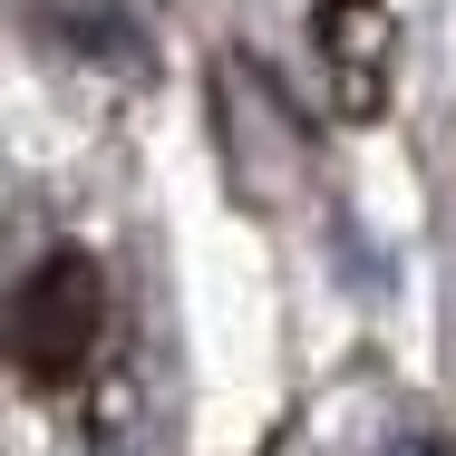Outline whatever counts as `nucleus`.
Masks as SVG:
<instances>
[{
    "label": "nucleus",
    "mask_w": 456,
    "mask_h": 456,
    "mask_svg": "<svg viewBox=\"0 0 456 456\" xmlns=\"http://www.w3.org/2000/svg\"><path fill=\"white\" fill-rule=\"evenodd\" d=\"M388 456H456V447H447V437H398Z\"/></svg>",
    "instance_id": "obj_4"
},
{
    "label": "nucleus",
    "mask_w": 456,
    "mask_h": 456,
    "mask_svg": "<svg viewBox=\"0 0 456 456\" xmlns=\"http://www.w3.org/2000/svg\"><path fill=\"white\" fill-rule=\"evenodd\" d=\"M59 29H69L59 49H69V59H88V69H117V78H126V69H146V29H136V10H126V0H59Z\"/></svg>",
    "instance_id": "obj_2"
},
{
    "label": "nucleus",
    "mask_w": 456,
    "mask_h": 456,
    "mask_svg": "<svg viewBox=\"0 0 456 456\" xmlns=\"http://www.w3.org/2000/svg\"><path fill=\"white\" fill-rule=\"evenodd\" d=\"M350 10H360V0H330V10H321V29H340V20H350ZM360 49L369 39H330V59H340V97H350V107H369V78H360Z\"/></svg>",
    "instance_id": "obj_3"
},
{
    "label": "nucleus",
    "mask_w": 456,
    "mask_h": 456,
    "mask_svg": "<svg viewBox=\"0 0 456 456\" xmlns=\"http://www.w3.org/2000/svg\"><path fill=\"white\" fill-rule=\"evenodd\" d=\"M97 321H107V291H97V263L78 243H59V253H39L29 281H20V301H10V350L29 379H69V369L88 360Z\"/></svg>",
    "instance_id": "obj_1"
}]
</instances>
